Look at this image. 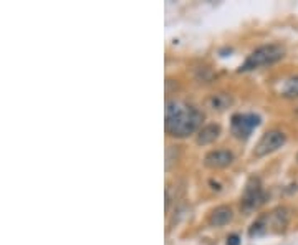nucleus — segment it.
Masks as SVG:
<instances>
[{"instance_id": "1", "label": "nucleus", "mask_w": 298, "mask_h": 245, "mask_svg": "<svg viewBox=\"0 0 298 245\" xmlns=\"http://www.w3.org/2000/svg\"><path fill=\"white\" fill-rule=\"evenodd\" d=\"M204 114L194 106L181 101H167L166 104V131L174 138H186L199 130Z\"/></svg>"}, {"instance_id": "12", "label": "nucleus", "mask_w": 298, "mask_h": 245, "mask_svg": "<svg viewBox=\"0 0 298 245\" xmlns=\"http://www.w3.org/2000/svg\"><path fill=\"white\" fill-rule=\"evenodd\" d=\"M268 224H267V217H260V219H257L255 222L252 224L250 230H248V235L250 237H255V235H260L264 234L265 230H267Z\"/></svg>"}, {"instance_id": "2", "label": "nucleus", "mask_w": 298, "mask_h": 245, "mask_svg": "<svg viewBox=\"0 0 298 245\" xmlns=\"http://www.w3.org/2000/svg\"><path fill=\"white\" fill-rule=\"evenodd\" d=\"M283 57H285V48L281 45L272 43V45L259 47L247 57L245 63L240 66V71H250L265 65H272V63L279 62Z\"/></svg>"}, {"instance_id": "4", "label": "nucleus", "mask_w": 298, "mask_h": 245, "mask_svg": "<svg viewBox=\"0 0 298 245\" xmlns=\"http://www.w3.org/2000/svg\"><path fill=\"white\" fill-rule=\"evenodd\" d=\"M260 124V116L253 113H239L232 116V132L240 139H247L250 132Z\"/></svg>"}, {"instance_id": "10", "label": "nucleus", "mask_w": 298, "mask_h": 245, "mask_svg": "<svg viewBox=\"0 0 298 245\" xmlns=\"http://www.w3.org/2000/svg\"><path fill=\"white\" fill-rule=\"evenodd\" d=\"M270 219L273 222V227H277L279 230H283L288 224V211L285 207H279L270 214Z\"/></svg>"}, {"instance_id": "11", "label": "nucleus", "mask_w": 298, "mask_h": 245, "mask_svg": "<svg viewBox=\"0 0 298 245\" xmlns=\"http://www.w3.org/2000/svg\"><path fill=\"white\" fill-rule=\"evenodd\" d=\"M281 96H285V98H298V76L290 78L285 83L283 90H281Z\"/></svg>"}, {"instance_id": "6", "label": "nucleus", "mask_w": 298, "mask_h": 245, "mask_svg": "<svg viewBox=\"0 0 298 245\" xmlns=\"http://www.w3.org/2000/svg\"><path fill=\"white\" fill-rule=\"evenodd\" d=\"M233 163V154L227 149H217L205 154L204 164L209 169H224Z\"/></svg>"}, {"instance_id": "14", "label": "nucleus", "mask_w": 298, "mask_h": 245, "mask_svg": "<svg viewBox=\"0 0 298 245\" xmlns=\"http://www.w3.org/2000/svg\"><path fill=\"white\" fill-rule=\"evenodd\" d=\"M297 161H298V154H297Z\"/></svg>"}, {"instance_id": "7", "label": "nucleus", "mask_w": 298, "mask_h": 245, "mask_svg": "<svg viewBox=\"0 0 298 245\" xmlns=\"http://www.w3.org/2000/svg\"><path fill=\"white\" fill-rule=\"evenodd\" d=\"M232 217H233V212L231 207L219 206L211 212V215H209V224H211L212 227H224L231 222Z\"/></svg>"}, {"instance_id": "3", "label": "nucleus", "mask_w": 298, "mask_h": 245, "mask_svg": "<svg viewBox=\"0 0 298 245\" xmlns=\"http://www.w3.org/2000/svg\"><path fill=\"white\" fill-rule=\"evenodd\" d=\"M287 141V136L283 131L280 130H272L267 131L264 136L260 138V141L255 146V156L257 158H264V156L275 152L277 149H280L281 146Z\"/></svg>"}, {"instance_id": "5", "label": "nucleus", "mask_w": 298, "mask_h": 245, "mask_svg": "<svg viewBox=\"0 0 298 245\" xmlns=\"http://www.w3.org/2000/svg\"><path fill=\"white\" fill-rule=\"evenodd\" d=\"M265 202V192L262 191L260 180L257 178H250L245 186V192L242 197V209L244 211H253L260 207Z\"/></svg>"}, {"instance_id": "8", "label": "nucleus", "mask_w": 298, "mask_h": 245, "mask_svg": "<svg viewBox=\"0 0 298 245\" xmlns=\"http://www.w3.org/2000/svg\"><path fill=\"white\" fill-rule=\"evenodd\" d=\"M220 126L215 123H211V124H205L204 128L199 130V134H197V144L200 146H205V144H211L214 143L217 138L220 136Z\"/></svg>"}, {"instance_id": "13", "label": "nucleus", "mask_w": 298, "mask_h": 245, "mask_svg": "<svg viewBox=\"0 0 298 245\" xmlns=\"http://www.w3.org/2000/svg\"><path fill=\"white\" fill-rule=\"evenodd\" d=\"M227 245H240V237L235 235V234L227 237Z\"/></svg>"}, {"instance_id": "9", "label": "nucleus", "mask_w": 298, "mask_h": 245, "mask_svg": "<svg viewBox=\"0 0 298 245\" xmlns=\"http://www.w3.org/2000/svg\"><path fill=\"white\" fill-rule=\"evenodd\" d=\"M231 104H232V98H231V95H227V93H215L209 98V106L215 111L227 110Z\"/></svg>"}]
</instances>
